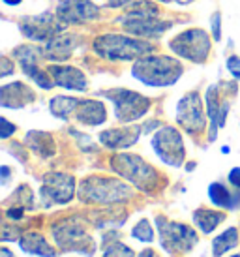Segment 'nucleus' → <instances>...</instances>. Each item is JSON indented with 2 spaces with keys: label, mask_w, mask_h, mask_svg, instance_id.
<instances>
[{
  "label": "nucleus",
  "mask_w": 240,
  "mask_h": 257,
  "mask_svg": "<svg viewBox=\"0 0 240 257\" xmlns=\"http://www.w3.org/2000/svg\"><path fill=\"white\" fill-rule=\"evenodd\" d=\"M101 257H137L128 244L120 242L116 231H105L103 235V255Z\"/></svg>",
  "instance_id": "obj_27"
},
{
  "label": "nucleus",
  "mask_w": 240,
  "mask_h": 257,
  "mask_svg": "<svg viewBox=\"0 0 240 257\" xmlns=\"http://www.w3.org/2000/svg\"><path fill=\"white\" fill-rule=\"evenodd\" d=\"M23 0H4V4H8V6H17V4H21Z\"/></svg>",
  "instance_id": "obj_43"
},
{
  "label": "nucleus",
  "mask_w": 240,
  "mask_h": 257,
  "mask_svg": "<svg viewBox=\"0 0 240 257\" xmlns=\"http://www.w3.org/2000/svg\"><path fill=\"white\" fill-rule=\"evenodd\" d=\"M14 58L19 62L23 72L27 73L40 88L51 90L55 86V81L51 77V73L43 72L42 68L38 66L40 58H43V49H38L30 43H25V45H19V47L14 49Z\"/></svg>",
  "instance_id": "obj_13"
},
{
  "label": "nucleus",
  "mask_w": 240,
  "mask_h": 257,
  "mask_svg": "<svg viewBox=\"0 0 240 257\" xmlns=\"http://www.w3.org/2000/svg\"><path fill=\"white\" fill-rule=\"evenodd\" d=\"M19 242V248H21L25 253H30V255H38V257H57V248H53L47 238L40 233H23L21 238L17 240Z\"/></svg>",
  "instance_id": "obj_22"
},
{
  "label": "nucleus",
  "mask_w": 240,
  "mask_h": 257,
  "mask_svg": "<svg viewBox=\"0 0 240 257\" xmlns=\"http://www.w3.org/2000/svg\"><path fill=\"white\" fill-rule=\"evenodd\" d=\"M227 179H229V184L234 186L240 192V167H233V169L229 171V177H227Z\"/></svg>",
  "instance_id": "obj_35"
},
{
  "label": "nucleus",
  "mask_w": 240,
  "mask_h": 257,
  "mask_svg": "<svg viewBox=\"0 0 240 257\" xmlns=\"http://www.w3.org/2000/svg\"><path fill=\"white\" fill-rule=\"evenodd\" d=\"M163 124L160 120H150V122H147L145 126H143V134H150V132H154L156 128H162Z\"/></svg>",
  "instance_id": "obj_37"
},
{
  "label": "nucleus",
  "mask_w": 240,
  "mask_h": 257,
  "mask_svg": "<svg viewBox=\"0 0 240 257\" xmlns=\"http://www.w3.org/2000/svg\"><path fill=\"white\" fill-rule=\"evenodd\" d=\"M150 145L158 158L163 164L171 165V167H182L184 160H186V149H184V139L180 132L173 126H162L158 128Z\"/></svg>",
  "instance_id": "obj_10"
},
{
  "label": "nucleus",
  "mask_w": 240,
  "mask_h": 257,
  "mask_svg": "<svg viewBox=\"0 0 240 257\" xmlns=\"http://www.w3.org/2000/svg\"><path fill=\"white\" fill-rule=\"evenodd\" d=\"M240 242V235L236 227H229L223 233L212 238V257H223L231 250H234Z\"/></svg>",
  "instance_id": "obj_26"
},
{
  "label": "nucleus",
  "mask_w": 240,
  "mask_h": 257,
  "mask_svg": "<svg viewBox=\"0 0 240 257\" xmlns=\"http://www.w3.org/2000/svg\"><path fill=\"white\" fill-rule=\"evenodd\" d=\"M193 167H195V164H188V165H186V169H188V171H191Z\"/></svg>",
  "instance_id": "obj_45"
},
{
  "label": "nucleus",
  "mask_w": 240,
  "mask_h": 257,
  "mask_svg": "<svg viewBox=\"0 0 240 257\" xmlns=\"http://www.w3.org/2000/svg\"><path fill=\"white\" fill-rule=\"evenodd\" d=\"M227 72L231 73L234 79H238L240 81V57H236V55H231V57L227 58Z\"/></svg>",
  "instance_id": "obj_32"
},
{
  "label": "nucleus",
  "mask_w": 240,
  "mask_h": 257,
  "mask_svg": "<svg viewBox=\"0 0 240 257\" xmlns=\"http://www.w3.org/2000/svg\"><path fill=\"white\" fill-rule=\"evenodd\" d=\"M225 220V212L221 210H212V208H197L193 212V223L199 227L203 235H210L221 225V221Z\"/></svg>",
  "instance_id": "obj_25"
},
{
  "label": "nucleus",
  "mask_w": 240,
  "mask_h": 257,
  "mask_svg": "<svg viewBox=\"0 0 240 257\" xmlns=\"http://www.w3.org/2000/svg\"><path fill=\"white\" fill-rule=\"evenodd\" d=\"M206 114L210 118V130H208V141L214 143L218 137V130L223 128L227 122V114L231 109V100L221 96V86L210 85L206 88Z\"/></svg>",
  "instance_id": "obj_15"
},
{
  "label": "nucleus",
  "mask_w": 240,
  "mask_h": 257,
  "mask_svg": "<svg viewBox=\"0 0 240 257\" xmlns=\"http://www.w3.org/2000/svg\"><path fill=\"white\" fill-rule=\"evenodd\" d=\"M51 235L57 242L60 251H77L83 255L92 257L96 253V242L88 233L86 223L81 218H68L57 221L51 227Z\"/></svg>",
  "instance_id": "obj_5"
},
{
  "label": "nucleus",
  "mask_w": 240,
  "mask_h": 257,
  "mask_svg": "<svg viewBox=\"0 0 240 257\" xmlns=\"http://www.w3.org/2000/svg\"><path fill=\"white\" fill-rule=\"evenodd\" d=\"M25 145L40 158H51L55 156V152H57V145H55L53 136L47 134V132H42V130L29 132L27 137H25Z\"/></svg>",
  "instance_id": "obj_24"
},
{
  "label": "nucleus",
  "mask_w": 240,
  "mask_h": 257,
  "mask_svg": "<svg viewBox=\"0 0 240 257\" xmlns=\"http://www.w3.org/2000/svg\"><path fill=\"white\" fill-rule=\"evenodd\" d=\"M14 68H15V66H12V62L4 57V58H2V70H0L2 73H0V75H2V77H6V75H10V73L14 72Z\"/></svg>",
  "instance_id": "obj_36"
},
{
  "label": "nucleus",
  "mask_w": 240,
  "mask_h": 257,
  "mask_svg": "<svg viewBox=\"0 0 240 257\" xmlns=\"http://www.w3.org/2000/svg\"><path fill=\"white\" fill-rule=\"evenodd\" d=\"M162 2H167V4H182V6H186V4H190L193 0H162Z\"/></svg>",
  "instance_id": "obj_42"
},
{
  "label": "nucleus",
  "mask_w": 240,
  "mask_h": 257,
  "mask_svg": "<svg viewBox=\"0 0 240 257\" xmlns=\"http://www.w3.org/2000/svg\"><path fill=\"white\" fill-rule=\"evenodd\" d=\"M25 207H19V205H14V207H8L6 208V218L10 221H19L23 220V216H25Z\"/></svg>",
  "instance_id": "obj_33"
},
{
  "label": "nucleus",
  "mask_w": 240,
  "mask_h": 257,
  "mask_svg": "<svg viewBox=\"0 0 240 257\" xmlns=\"http://www.w3.org/2000/svg\"><path fill=\"white\" fill-rule=\"evenodd\" d=\"M57 17L64 25H81L99 17V8L92 0H58Z\"/></svg>",
  "instance_id": "obj_16"
},
{
  "label": "nucleus",
  "mask_w": 240,
  "mask_h": 257,
  "mask_svg": "<svg viewBox=\"0 0 240 257\" xmlns=\"http://www.w3.org/2000/svg\"><path fill=\"white\" fill-rule=\"evenodd\" d=\"M118 23L124 27L126 32L135 34V36L156 38L167 32L171 29V21H165L160 17V10L156 4L149 0H137L134 2V10L128 12L126 15L118 17Z\"/></svg>",
  "instance_id": "obj_4"
},
{
  "label": "nucleus",
  "mask_w": 240,
  "mask_h": 257,
  "mask_svg": "<svg viewBox=\"0 0 240 257\" xmlns=\"http://www.w3.org/2000/svg\"><path fill=\"white\" fill-rule=\"evenodd\" d=\"M10 171H12V169H10L8 165H2V167H0V175H2V186L8 184V180H10Z\"/></svg>",
  "instance_id": "obj_39"
},
{
  "label": "nucleus",
  "mask_w": 240,
  "mask_h": 257,
  "mask_svg": "<svg viewBox=\"0 0 240 257\" xmlns=\"http://www.w3.org/2000/svg\"><path fill=\"white\" fill-rule=\"evenodd\" d=\"M79 107L77 98H71V96H55L49 101V111L53 116H57L60 120H68L71 114H75Z\"/></svg>",
  "instance_id": "obj_28"
},
{
  "label": "nucleus",
  "mask_w": 240,
  "mask_h": 257,
  "mask_svg": "<svg viewBox=\"0 0 240 257\" xmlns=\"http://www.w3.org/2000/svg\"><path fill=\"white\" fill-rule=\"evenodd\" d=\"M23 36L30 42H51L64 32V23L53 14H40L23 17L19 23Z\"/></svg>",
  "instance_id": "obj_12"
},
{
  "label": "nucleus",
  "mask_w": 240,
  "mask_h": 257,
  "mask_svg": "<svg viewBox=\"0 0 240 257\" xmlns=\"http://www.w3.org/2000/svg\"><path fill=\"white\" fill-rule=\"evenodd\" d=\"M143 134V126H124L111 128L99 134V143L111 150H126L134 147Z\"/></svg>",
  "instance_id": "obj_17"
},
{
  "label": "nucleus",
  "mask_w": 240,
  "mask_h": 257,
  "mask_svg": "<svg viewBox=\"0 0 240 257\" xmlns=\"http://www.w3.org/2000/svg\"><path fill=\"white\" fill-rule=\"evenodd\" d=\"M99 96H103L114 105V116L122 124H132V122L143 118L150 111V100L143 94L128 88H109L101 90Z\"/></svg>",
  "instance_id": "obj_7"
},
{
  "label": "nucleus",
  "mask_w": 240,
  "mask_h": 257,
  "mask_svg": "<svg viewBox=\"0 0 240 257\" xmlns=\"http://www.w3.org/2000/svg\"><path fill=\"white\" fill-rule=\"evenodd\" d=\"M77 122L85 126H101L107 120V109L105 103L99 100H79V107L75 111Z\"/></svg>",
  "instance_id": "obj_20"
},
{
  "label": "nucleus",
  "mask_w": 240,
  "mask_h": 257,
  "mask_svg": "<svg viewBox=\"0 0 240 257\" xmlns=\"http://www.w3.org/2000/svg\"><path fill=\"white\" fill-rule=\"evenodd\" d=\"M169 49L177 57L186 58L195 64H203L210 55L212 42L203 29H188L171 40Z\"/></svg>",
  "instance_id": "obj_9"
},
{
  "label": "nucleus",
  "mask_w": 240,
  "mask_h": 257,
  "mask_svg": "<svg viewBox=\"0 0 240 257\" xmlns=\"http://www.w3.org/2000/svg\"><path fill=\"white\" fill-rule=\"evenodd\" d=\"M137 0H107L105 6L109 8H120V6H128V4H134Z\"/></svg>",
  "instance_id": "obj_38"
},
{
  "label": "nucleus",
  "mask_w": 240,
  "mask_h": 257,
  "mask_svg": "<svg viewBox=\"0 0 240 257\" xmlns=\"http://www.w3.org/2000/svg\"><path fill=\"white\" fill-rule=\"evenodd\" d=\"M221 152H223V154H229V147H221Z\"/></svg>",
  "instance_id": "obj_44"
},
{
  "label": "nucleus",
  "mask_w": 240,
  "mask_h": 257,
  "mask_svg": "<svg viewBox=\"0 0 240 257\" xmlns=\"http://www.w3.org/2000/svg\"><path fill=\"white\" fill-rule=\"evenodd\" d=\"M75 177L68 173H49L43 179L40 201L45 208L53 205H68L75 197Z\"/></svg>",
  "instance_id": "obj_11"
},
{
  "label": "nucleus",
  "mask_w": 240,
  "mask_h": 257,
  "mask_svg": "<svg viewBox=\"0 0 240 257\" xmlns=\"http://www.w3.org/2000/svg\"><path fill=\"white\" fill-rule=\"evenodd\" d=\"M49 73L55 85L62 86L66 90H75V92H85L88 88V81H86V75L79 68L75 66H60V64H53L49 68Z\"/></svg>",
  "instance_id": "obj_18"
},
{
  "label": "nucleus",
  "mask_w": 240,
  "mask_h": 257,
  "mask_svg": "<svg viewBox=\"0 0 240 257\" xmlns=\"http://www.w3.org/2000/svg\"><path fill=\"white\" fill-rule=\"evenodd\" d=\"M229 257H240V253H233V255H229Z\"/></svg>",
  "instance_id": "obj_46"
},
{
  "label": "nucleus",
  "mask_w": 240,
  "mask_h": 257,
  "mask_svg": "<svg viewBox=\"0 0 240 257\" xmlns=\"http://www.w3.org/2000/svg\"><path fill=\"white\" fill-rule=\"evenodd\" d=\"M184 68L180 60L175 57L165 55H145L137 58L132 68V75L143 85L154 86V88H165L173 86L182 77Z\"/></svg>",
  "instance_id": "obj_1"
},
{
  "label": "nucleus",
  "mask_w": 240,
  "mask_h": 257,
  "mask_svg": "<svg viewBox=\"0 0 240 257\" xmlns=\"http://www.w3.org/2000/svg\"><path fill=\"white\" fill-rule=\"evenodd\" d=\"M14 197L17 199V205L25 208H34V195L32 190H29V186H19L17 193H14Z\"/></svg>",
  "instance_id": "obj_30"
},
{
  "label": "nucleus",
  "mask_w": 240,
  "mask_h": 257,
  "mask_svg": "<svg viewBox=\"0 0 240 257\" xmlns=\"http://www.w3.org/2000/svg\"><path fill=\"white\" fill-rule=\"evenodd\" d=\"M154 45L150 42H141L135 38H128L122 34H103L94 42V51L105 60H137L150 55Z\"/></svg>",
  "instance_id": "obj_6"
},
{
  "label": "nucleus",
  "mask_w": 240,
  "mask_h": 257,
  "mask_svg": "<svg viewBox=\"0 0 240 257\" xmlns=\"http://www.w3.org/2000/svg\"><path fill=\"white\" fill-rule=\"evenodd\" d=\"M0 257H15V253L10 248H6V246H2L0 248Z\"/></svg>",
  "instance_id": "obj_41"
},
{
  "label": "nucleus",
  "mask_w": 240,
  "mask_h": 257,
  "mask_svg": "<svg viewBox=\"0 0 240 257\" xmlns=\"http://www.w3.org/2000/svg\"><path fill=\"white\" fill-rule=\"evenodd\" d=\"M177 122L188 134H201L205 130V109L197 92H188L177 103Z\"/></svg>",
  "instance_id": "obj_14"
},
{
  "label": "nucleus",
  "mask_w": 240,
  "mask_h": 257,
  "mask_svg": "<svg viewBox=\"0 0 240 257\" xmlns=\"http://www.w3.org/2000/svg\"><path fill=\"white\" fill-rule=\"evenodd\" d=\"M0 122H2V130H0V137L2 139H8V137H12L15 134V130H17V126L15 124H12V122L8 120L6 116H2L0 118Z\"/></svg>",
  "instance_id": "obj_34"
},
{
  "label": "nucleus",
  "mask_w": 240,
  "mask_h": 257,
  "mask_svg": "<svg viewBox=\"0 0 240 257\" xmlns=\"http://www.w3.org/2000/svg\"><path fill=\"white\" fill-rule=\"evenodd\" d=\"M156 227L160 233V244L167 253H188L199 242L195 229H191L186 223H178L163 216H156Z\"/></svg>",
  "instance_id": "obj_8"
},
{
  "label": "nucleus",
  "mask_w": 240,
  "mask_h": 257,
  "mask_svg": "<svg viewBox=\"0 0 240 257\" xmlns=\"http://www.w3.org/2000/svg\"><path fill=\"white\" fill-rule=\"evenodd\" d=\"M77 197L83 203H98V205H113L124 203L134 197V188L118 179L92 175L86 177L77 190Z\"/></svg>",
  "instance_id": "obj_2"
},
{
  "label": "nucleus",
  "mask_w": 240,
  "mask_h": 257,
  "mask_svg": "<svg viewBox=\"0 0 240 257\" xmlns=\"http://www.w3.org/2000/svg\"><path fill=\"white\" fill-rule=\"evenodd\" d=\"M111 169L145 193L156 192L162 184L160 173L137 154H126V152L114 154L111 158Z\"/></svg>",
  "instance_id": "obj_3"
},
{
  "label": "nucleus",
  "mask_w": 240,
  "mask_h": 257,
  "mask_svg": "<svg viewBox=\"0 0 240 257\" xmlns=\"http://www.w3.org/2000/svg\"><path fill=\"white\" fill-rule=\"evenodd\" d=\"M132 236L143 244L154 242V227H152L149 218H141V220L135 223L134 229H132Z\"/></svg>",
  "instance_id": "obj_29"
},
{
  "label": "nucleus",
  "mask_w": 240,
  "mask_h": 257,
  "mask_svg": "<svg viewBox=\"0 0 240 257\" xmlns=\"http://www.w3.org/2000/svg\"><path fill=\"white\" fill-rule=\"evenodd\" d=\"M75 36L71 34H60V36L53 38L51 42L45 43L43 47V58L53 60V62H66L71 58L73 49H75Z\"/></svg>",
  "instance_id": "obj_21"
},
{
  "label": "nucleus",
  "mask_w": 240,
  "mask_h": 257,
  "mask_svg": "<svg viewBox=\"0 0 240 257\" xmlns=\"http://www.w3.org/2000/svg\"><path fill=\"white\" fill-rule=\"evenodd\" d=\"M210 30H212V40L219 42L221 40V14L214 12V15L210 17Z\"/></svg>",
  "instance_id": "obj_31"
},
{
  "label": "nucleus",
  "mask_w": 240,
  "mask_h": 257,
  "mask_svg": "<svg viewBox=\"0 0 240 257\" xmlns=\"http://www.w3.org/2000/svg\"><path fill=\"white\" fill-rule=\"evenodd\" d=\"M36 100L34 90L21 81L8 83L0 88V105L6 109H21Z\"/></svg>",
  "instance_id": "obj_19"
},
{
  "label": "nucleus",
  "mask_w": 240,
  "mask_h": 257,
  "mask_svg": "<svg viewBox=\"0 0 240 257\" xmlns=\"http://www.w3.org/2000/svg\"><path fill=\"white\" fill-rule=\"evenodd\" d=\"M137 257H158V253H156L152 248H147V250H143L137 253Z\"/></svg>",
  "instance_id": "obj_40"
},
{
  "label": "nucleus",
  "mask_w": 240,
  "mask_h": 257,
  "mask_svg": "<svg viewBox=\"0 0 240 257\" xmlns=\"http://www.w3.org/2000/svg\"><path fill=\"white\" fill-rule=\"evenodd\" d=\"M208 199L214 207L225 208V210H234L240 207V192H231L225 184L221 182H212L208 186Z\"/></svg>",
  "instance_id": "obj_23"
}]
</instances>
